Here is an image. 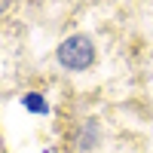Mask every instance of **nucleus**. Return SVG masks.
I'll use <instances>...</instances> for the list:
<instances>
[{"mask_svg":"<svg viewBox=\"0 0 153 153\" xmlns=\"http://www.w3.org/2000/svg\"><path fill=\"white\" fill-rule=\"evenodd\" d=\"M58 61H61L65 68H71V71L89 68V65L95 61V46H92V40L83 37V34L68 37V40L58 46Z\"/></svg>","mask_w":153,"mask_h":153,"instance_id":"obj_1","label":"nucleus"},{"mask_svg":"<svg viewBox=\"0 0 153 153\" xmlns=\"http://www.w3.org/2000/svg\"><path fill=\"white\" fill-rule=\"evenodd\" d=\"M25 104H28L31 110H40V113H46V101H43V98H37L34 92H31L28 98H25Z\"/></svg>","mask_w":153,"mask_h":153,"instance_id":"obj_2","label":"nucleus"}]
</instances>
